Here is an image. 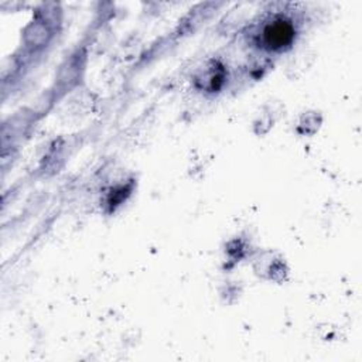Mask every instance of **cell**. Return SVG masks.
Listing matches in <instances>:
<instances>
[{
	"instance_id": "obj_1",
	"label": "cell",
	"mask_w": 362,
	"mask_h": 362,
	"mask_svg": "<svg viewBox=\"0 0 362 362\" xmlns=\"http://www.w3.org/2000/svg\"><path fill=\"white\" fill-rule=\"evenodd\" d=\"M296 38V27L287 17L279 16L268 22L261 33V43L269 51H283Z\"/></svg>"
},
{
	"instance_id": "obj_2",
	"label": "cell",
	"mask_w": 362,
	"mask_h": 362,
	"mask_svg": "<svg viewBox=\"0 0 362 362\" xmlns=\"http://www.w3.org/2000/svg\"><path fill=\"white\" fill-rule=\"evenodd\" d=\"M225 80V70L218 63H212L210 67L200 71L196 78L197 85L205 91H217L222 87Z\"/></svg>"
},
{
	"instance_id": "obj_3",
	"label": "cell",
	"mask_w": 362,
	"mask_h": 362,
	"mask_svg": "<svg viewBox=\"0 0 362 362\" xmlns=\"http://www.w3.org/2000/svg\"><path fill=\"white\" fill-rule=\"evenodd\" d=\"M48 37H50V30L41 22L33 23L27 29V31H26V41H27V44L34 45V47H38V45H41L44 43H47Z\"/></svg>"
}]
</instances>
